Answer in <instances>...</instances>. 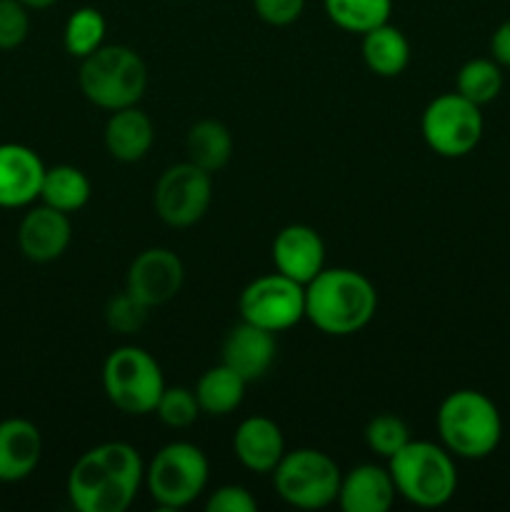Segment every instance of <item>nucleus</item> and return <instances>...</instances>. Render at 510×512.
I'll list each match as a JSON object with an SVG mask.
<instances>
[{
    "mask_svg": "<svg viewBox=\"0 0 510 512\" xmlns=\"http://www.w3.org/2000/svg\"><path fill=\"white\" fill-rule=\"evenodd\" d=\"M395 493L418 508H440L458 490V470L453 455L443 445L410 440L388 458Z\"/></svg>",
    "mask_w": 510,
    "mask_h": 512,
    "instance_id": "39448f33",
    "label": "nucleus"
},
{
    "mask_svg": "<svg viewBox=\"0 0 510 512\" xmlns=\"http://www.w3.org/2000/svg\"><path fill=\"white\" fill-rule=\"evenodd\" d=\"M145 465L138 450L120 440L80 455L68 473V498L80 512H125L138 495Z\"/></svg>",
    "mask_w": 510,
    "mask_h": 512,
    "instance_id": "f257e3e1",
    "label": "nucleus"
},
{
    "mask_svg": "<svg viewBox=\"0 0 510 512\" xmlns=\"http://www.w3.org/2000/svg\"><path fill=\"white\" fill-rule=\"evenodd\" d=\"M360 53H363L370 73L378 75V78H398L410 63L408 38L403 35V30L390 23H383L363 33Z\"/></svg>",
    "mask_w": 510,
    "mask_h": 512,
    "instance_id": "412c9836",
    "label": "nucleus"
},
{
    "mask_svg": "<svg viewBox=\"0 0 510 512\" xmlns=\"http://www.w3.org/2000/svg\"><path fill=\"white\" fill-rule=\"evenodd\" d=\"M253 8L263 23L283 28L303 15L305 0H253Z\"/></svg>",
    "mask_w": 510,
    "mask_h": 512,
    "instance_id": "473e14b6",
    "label": "nucleus"
},
{
    "mask_svg": "<svg viewBox=\"0 0 510 512\" xmlns=\"http://www.w3.org/2000/svg\"><path fill=\"white\" fill-rule=\"evenodd\" d=\"M420 133L428 148L443 158L473 153L483 138V113L460 93H445L430 100L420 118Z\"/></svg>",
    "mask_w": 510,
    "mask_h": 512,
    "instance_id": "1a4fd4ad",
    "label": "nucleus"
},
{
    "mask_svg": "<svg viewBox=\"0 0 510 512\" xmlns=\"http://www.w3.org/2000/svg\"><path fill=\"white\" fill-rule=\"evenodd\" d=\"M245 388H248V380L240 378L228 365L220 363L215 368L205 370L200 375L198 385H195L200 413H208L213 418H225V415L235 413L243 403Z\"/></svg>",
    "mask_w": 510,
    "mask_h": 512,
    "instance_id": "4be33fe9",
    "label": "nucleus"
},
{
    "mask_svg": "<svg viewBox=\"0 0 510 512\" xmlns=\"http://www.w3.org/2000/svg\"><path fill=\"white\" fill-rule=\"evenodd\" d=\"M325 15L345 33H368L388 23L393 0H323Z\"/></svg>",
    "mask_w": 510,
    "mask_h": 512,
    "instance_id": "393cba45",
    "label": "nucleus"
},
{
    "mask_svg": "<svg viewBox=\"0 0 510 512\" xmlns=\"http://www.w3.org/2000/svg\"><path fill=\"white\" fill-rule=\"evenodd\" d=\"M155 143V128L148 113L130 105V108L113 110L105 123V148L110 158L120 163H138L150 153Z\"/></svg>",
    "mask_w": 510,
    "mask_h": 512,
    "instance_id": "aec40b11",
    "label": "nucleus"
},
{
    "mask_svg": "<svg viewBox=\"0 0 510 512\" xmlns=\"http://www.w3.org/2000/svg\"><path fill=\"white\" fill-rule=\"evenodd\" d=\"M105 33H108V23H105L103 13L85 5V8L75 10L65 23L63 45L73 58L83 60L103 45Z\"/></svg>",
    "mask_w": 510,
    "mask_h": 512,
    "instance_id": "a878e982",
    "label": "nucleus"
},
{
    "mask_svg": "<svg viewBox=\"0 0 510 512\" xmlns=\"http://www.w3.org/2000/svg\"><path fill=\"white\" fill-rule=\"evenodd\" d=\"M275 270L308 285L325 268V243L310 225H285L273 240Z\"/></svg>",
    "mask_w": 510,
    "mask_h": 512,
    "instance_id": "2eb2a0df",
    "label": "nucleus"
},
{
    "mask_svg": "<svg viewBox=\"0 0 510 512\" xmlns=\"http://www.w3.org/2000/svg\"><path fill=\"white\" fill-rule=\"evenodd\" d=\"M73 240V225L68 213L50 208V205H35L23 215L18 225V248L33 263H53L68 250Z\"/></svg>",
    "mask_w": 510,
    "mask_h": 512,
    "instance_id": "ddd939ff",
    "label": "nucleus"
},
{
    "mask_svg": "<svg viewBox=\"0 0 510 512\" xmlns=\"http://www.w3.org/2000/svg\"><path fill=\"white\" fill-rule=\"evenodd\" d=\"M208 473V458L203 450L185 440H175L163 445L145 465L143 485L160 508L180 510L205 493Z\"/></svg>",
    "mask_w": 510,
    "mask_h": 512,
    "instance_id": "423d86ee",
    "label": "nucleus"
},
{
    "mask_svg": "<svg viewBox=\"0 0 510 512\" xmlns=\"http://www.w3.org/2000/svg\"><path fill=\"white\" fill-rule=\"evenodd\" d=\"M275 360V333L240 320L228 330L220 348V363L245 378L248 383L260 380Z\"/></svg>",
    "mask_w": 510,
    "mask_h": 512,
    "instance_id": "dca6fc26",
    "label": "nucleus"
},
{
    "mask_svg": "<svg viewBox=\"0 0 510 512\" xmlns=\"http://www.w3.org/2000/svg\"><path fill=\"white\" fill-rule=\"evenodd\" d=\"M393 500L395 483L388 468L363 463L340 478L338 505L345 512H388Z\"/></svg>",
    "mask_w": 510,
    "mask_h": 512,
    "instance_id": "6ab92c4d",
    "label": "nucleus"
},
{
    "mask_svg": "<svg viewBox=\"0 0 510 512\" xmlns=\"http://www.w3.org/2000/svg\"><path fill=\"white\" fill-rule=\"evenodd\" d=\"M45 165L33 148L0 143V208H25L40 198Z\"/></svg>",
    "mask_w": 510,
    "mask_h": 512,
    "instance_id": "4468645a",
    "label": "nucleus"
},
{
    "mask_svg": "<svg viewBox=\"0 0 510 512\" xmlns=\"http://www.w3.org/2000/svg\"><path fill=\"white\" fill-rule=\"evenodd\" d=\"M20 3L28 5L30 10H45V8H50V5L60 3V0H20Z\"/></svg>",
    "mask_w": 510,
    "mask_h": 512,
    "instance_id": "f704fd0d",
    "label": "nucleus"
},
{
    "mask_svg": "<svg viewBox=\"0 0 510 512\" xmlns=\"http://www.w3.org/2000/svg\"><path fill=\"white\" fill-rule=\"evenodd\" d=\"M185 153H188L190 163H195L198 168L208 170L213 175L228 165L230 155H233V135H230V130L220 120H198L188 130Z\"/></svg>",
    "mask_w": 510,
    "mask_h": 512,
    "instance_id": "5701e85b",
    "label": "nucleus"
},
{
    "mask_svg": "<svg viewBox=\"0 0 510 512\" xmlns=\"http://www.w3.org/2000/svg\"><path fill=\"white\" fill-rule=\"evenodd\" d=\"M185 280L183 260L168 248H148L130 263L125 290L148 308L170 303Z\"/></svg>",
    "mask_w": 510,
    "mask_h": 512,
    "instance_id": "f8f14e48",
    "label": "nucleus"
},
{
    "mask_svg": "<svg viewBox=\"0 0 510 512\" xmlns=\"http://www.w3.org/2000/svg\"><path fill=\"white\" fill-rule=\"evenodd\" d=\"M103 390L120 413H155V405L165 390L163 370L148 350L138 345H120L103 363Z\"/></svg>",
    "mask_w": 510,
    "mask_h": 512,
    "instance_id": "0eeeda50",
    "label": "nucleus"
},
{
    "mask_svg": "<svg viewBox=\"0 0 510 512\" xmlns=\"http://www.w3.org/2000/svg\"><path fill=\"white\" fill-rule=\"evenodd\" d=\"M155 415L160 418V423L168 425V428L173 430L190 428L200 415L195 390L183 388V385H175V388H168V385H165L163 395H160L158 405H155Z\"/></svg>",
    "mask_w": 510,
    "mask_h": 512,
    "instance_id": "c85d7f7f",
    "label": "nucleus"
},
{
    "mask_svg": "<svg viewBox=\"0 0 510 512\" xmlns=\"http://www.w3.org/2000/svg\"><path fill=\"white\" fill-rule=\"evenodd\" d=\"M205 508L208 512H255L258 500L243 485H220L218 490L210 493Z\"/></svg>",
    "mask_w": 510,
    "mask_h": 512,
    "instance_id": "2f4dec72",
    "label": "nucleus"
},
{
    "mask_svg": "<svg viewBox=\"0 0 510 512\" xmlns=\"http://www.w3.org/2000/svg\"><path fill=\"white\" fill-rule=\"evenodd\" d=\"M338 463L328 453L315 448L285 450L283 460L273 470L275 493L283 503L298 510H323L338 500Z\"/></svg>",
    "mask_w": 510,
    "mask_h": 512,
    "instance_id": "6e6552de",
    "label": "nucleus"
},
{
    "mask_svg": "<svg viewBox=\"0 0 510 512\" xmlns=\"http://www.w3.org/2000/svg\"><path fill=\"white\" fill-rule=\"evenodd\" d=\"M43 458V435L30 420L8 418L0 423V483L30 478Z\"/></svg>",
    "mask_w": 510,
    "mask_h": 512,
    "instance_id": "f3484780",
    "label": "nucleus"
},
{
    "mask_svg": "<svg viewBox=\"0 0 510 512\" xmlns=\"http://www.w3.org/2000/svg\"><path fill=\"white\" fill-rule=\"evenodd\" d=\"M500 88H503V73H500V65L495 60H468L455 75V93H460L475 105H485L498 98Z\"/></svg>",
    "mask_w": 510,
    "mask_h": 512,
    "instance_id": "bb28decb",
    "label": "nucleus"
},
{
    "mask_svg": "<svg viewBox=\"0 0 510 512\" xmlns=\"http://www.w3.org/2000/svg\"><path fill=\"white\" fill-rule=\"evenodd\" d=\"M213 200V178L195 163L170 165L153 188V208L170 228H190L208 213Z\"/></svg>",
    "mask_w": 510,
    "mask_h": 512,
    "instance_id": "9b49d317",
    "label": "nucleus"
},
{
    "mask_svg": "<svg viewBox=\"0 0 510 512\" xmlns=\"http://www.w3.org/2000/svg\"><path fill=\"white\" fill-rule=\"evenodd\" d=\"M375 310V285L358 270L323 268L305 285V318L333 338H348L368 328Z\"/></svg>",
    "mask_w": 510,
    "mask_h": 512,
    "instance_id": "f03ea898",
    "label": "nucleus"
},
{
    "mask_svg": "<svg viewBox=\"0 0 510 512\" xmlns=\"http://www.w3.org/2000/svg\"><path fill=\"white\" fill-rule=\"evenodd\" d=\"M80 93L103 110H120L138 105L148 88L145 60L128 45H100L95 53L80 60Z\"/></svg>",
    "mask_w": 510,
    "mask_h": 512,
    "instance_id": "20e7f679",
    "label": "nucleus"
},
{
    "mask_svg": "<svg viewBox=\"0 0 510 512\" xmlns=\"http://www.w3.org/2000/svg\"><path fill=\"white\" fill-rule=\"evenodd\" d=\"M233 450L243 468L253 473H273L285 455L283 430L265 415L245 418L233 435Z\"/></svg>",
    "mask_w": 510,
    "mask_h": 512,
    "instance_id": "a211bd4d",
    "label": "nucleus"
},
{
    "mask_svg": "<svg viewBox=\"0 0 510 512\" xmlns=\"http://www.w3.org/2000/svg\"><path fill=\"white\" fill-rule=\"evenodd\" d=\"M238 310L245 323L270 333H283L305 318V285L278 270L260 275L243 288Z\"/></svg>",
    "mask_w": 510,
    "mask_h": 512,
    "instance_id": "9d476101",
    "label": "nucleus"
},
{
    "mask_svg": "<svg viewBox=\"0 0 510 512\" xmlns=\"http://www.w3.org/2000/svg\"><path fill=\"white\" fill-rule=\"evenodd\" d=\"M490 53H493L495 63L510 68V20L495 28L493 38H490Z\"/></svg>",
    "mask_w": 510,
    "mask_h": 512,
    "instance_id": "72a5a7b5",
    "label": "nucleus"
},
{
    "mask_svg": "<svg viewBox=\"0 0 510 512\" xmlns=\"http://www.w3.org/2000/svg\"><path fill=\"white\" fill-rule=\"evenodd\" d=\"M40 200L60 213H78L90 200V180L75 165H53L45 168Z\"/></svg>",
    "mask_w": 510,
    "mask_h": 512,
    "instance_id": "b1692460",
    "label": "nucleus"
},
{
    "mask_svg": "<svg viewBox=\"0 0 510 512\" xmlns=\"http://www.w3.org/2000/svg\"><path fill=\"white\" fill-rule=\"evenodd\" d=\"M365 443L380 458H393L403 445L410 443V430L403 418L393 413L375 415L368 425H365Z\"/></svg>",
    "mask_w": 510,
    "mask_h": 512,
    "instance_id": "cd10ccee",
    "label": "nucleus"
},
{
    "mask_svg": "<svg viewBox=\"0 0 510 512\" xmlns=\"http://www.w3.org/2000/svg\"><path fill=\"white\" fill-rule=\"evenodd\" d=\"M148 310V305L140 303V300L135 298V295H130L128 290H123V293H115L113 298L108 300V305H105V323H108V328L113 330V333H140L145 320H148Z\"/></svg>",
    "mask_w": 510,
    "mask_h": 512,
    "instance_id": "c756f323",
    "label": "nucleus"
},
{
    "mask_svg": "<svg viewBox=\"0 0 510 512\" xmlns=\"http://www.w3.org/2000/svg\"><path fill=\"white\" fill-rule=\"evenodd\" d=\"M28 10L20 0H0V50H13L25 43L30 33Z\"/></svg>",
    "mask_w": 510,
    "mask_h": 512,
    "instance_id": "7c9ffc66",
    "label": "nucleus"
},
{
    "mask_svg": "<svg viewBox=\"0 0 510 512\" xmlns=\"http://www.w3.org/2000/svg\"><path fill=\"white\" fill-rule=\"evenodd\" d=\"M440 443L455 458H488L503 438V420L488 395L478 390H455L440 403L438 415Z\"/></svg>",
    "mask_w": 510,
    "mask_h": 512,
    "instance_id": "7ed1b4c3",
    "label": "nucleus"
}]
</instances>
